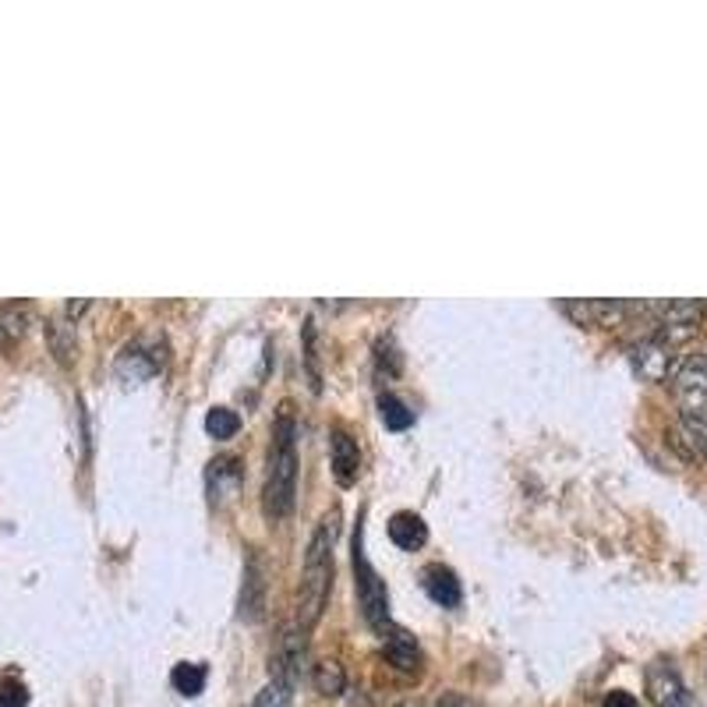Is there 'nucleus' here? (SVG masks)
Listing matches in <instances>:
<instances>
[{"label": "nucleus", "instance_id": "423d86ee", "mask_svg": "<svg viewBox=\"0 0 707 707\" xmlns=\"http://www.w3.org/2000/svg\"><path fill=\"white\" fill-rule=\"evenodd\" d=\"M647 697L654 707H686L689 704V689L683 676L668 662H654L647 668Z\"/></svg>", "mask_w": 707, "mask_h": 707}, {"label": "nucleus", "instance_id": "0eeeda50", "mask_svg": "<svg viewBox=\"0 0 707 707\" xmlns=\"http://www.w3.org/2000/svg\"><path fill=\"white\" fill-rule=\"evenodd\" d=\"M630 361H633V372L641 375L644 383H665L672 372V347H665L658 336H651L636 343Z\"/></svg>", "mask_w": 707, "mask_h": 707}, {"label": "nucleus", "instance_id": "39448f33", "mask_svg": "<svg viewBox=\"0 0 707 707\" xmlns=\"http://www.w3.org/2000/svg\"><path fill=\"white\" fill-rule=\"evenodd\" d=\"M566 315L580 325H601V330H612V325L623 322L630 312H636L641 304H630V301H563L559 304Z\"/></svg>", "mask_w": 707, "mask_h": 707}, {"label": "nucleus", "instance_id": "cd10ccee", "mask_svg": "<svg viewBox=\"0 0 707 707\" xmlns=\"http://www.w3.org/2000/svg\"><path fill=\"white\" fill-rule=\"evenodd\" d=\"M400 707H414V704H400Z\"/></svg>", "mask_w": 707, "mask_h": 707}, {"label": "nucleus", "instance_id": "1a4fd4ad", "mask_svg": "<svg viewBox=\"0 0 707 707\" xmlns=\"http://www.w3.org/2000/svg\"><path fill=\"white\" fill-rule=\"evenodd\" d=\"M421 583H425L428 598H432L436 606H442V609H457L460 601H463V591H460V580H457V574L450 570V566H442V563L425 566Z\"/></svg>", "mask_w": 707, "mask_h": 707}, {"label": "nucleus", "instance_id": "7ed1b4c3", "mask_svg": "<svg viewBox=\"0 0 707 707\" xmlns=\"http://www.w3.org/2000/svg\"><path fill=\"white\" fill-rule=\"evenodd\" d=\"M354 583H357V601H361V612H365L368 626L383 636L396 630V623L389 619V591H386V580L375 574V566L368 563V551H365V527L357 524L354 534Z\"/></svg>", "mask_w": 707, "mask_h": 707}, {"label": "nucleus", "instance_id": "f03ea898", "mask_svg": "<svg viewBox=\"0 0 707 707\" xmlns=\"http://www.w3.org/2000/svg\"><path fill=\"white\" fill-rule=\"evenodd\" d=\"M336 534H340V510H330L319 521L312 542H308V551H304V570H301V588H298V626L301 630H312L322 619L325 601H330Z\"/></svg>", "mask_w": 707, "mask_h": 707}, {"label": "nucleus", "instance_id": "9b49d317", "mask_svg": "<svg viewBox=\"0 0 707 707\" xmlns=\"http://www.w3.org/2000/svg\"><path fill=\"white\" fill-rule=\"evenodd\" d=\"M29 319H32V308L25 301H4L0 304V347H14L25 330H29Z\"/></svg>", "mask_w": 707, "mask_h": 707}, {"label": "nucleus", "instance_id": "f3484780", "mask_svg": "<svg viewBox=\"0 0 707 707\" xmlns=\"http://www.w3.org/2000/svg\"><path fill=\"white\" fill-rule=\"evenodd\" d=\"M205 676H210V672H205L202 662H181V665H174V672H170V683H174L178 694L199 697L205 689Z\"/></svg>", "mask_w": 707, "mask_h": 707}, {"label": "nucleus", "instance_id": "6e6552de", "mask_svg": "<svg viewBox=\"0 0 707 707\" xmlns=\"http://www.w3.org/2000/svg\"><path fill=\"white\" fill-rule=\"evenodd\" d=\"M330 457H333V474L340 485H354V478L361 471V450L347 428H333L330 432Z\"/></svg>", "mask_w": 707, "mask_h": 707}, {"label": "nucleus", "instance_id": "ddd939ff", "mask_svg": "<svg viewBox=\"0 0 707 707\" xmlns=\"http://www.w3.org/2000/svg\"><path fill=\"white\" fill-rule=\"evenodd\" d=\"M383 644H386V654H389V662H393L396 668H404V672L418 668V662H421L418 641H414V636H410L404 626H396Z\"/></svg>", "mask_w": 707, "mask_h": 707}, {"label": "nucleus", "instance_id": "f8f14e48", "mask_svg": "<svg viewBox=\"0 0 707 707\" xmlns=\"http://www.w3.org/2000/svg\"><path fill=\"white\" fill-rule=\"evenodd\" d=\"M160 365H163V354H146L142 351V343H131V347L120 354V361H117V372L125 375V378H131V383H142V378H149V375H157L160 372Z\"/></svg>", "mask_w": 707, "mask_h": 707}, {"label": "nucleus", "instance_id": "6ab92c4d", "mask_svg": "<svg viewBox=\"0 0 707 707\" xmlns=\"http://www.w3.org/2000/svg\"><path fill=\"white\" fill-rule=\"evenodd\" d=\"M237 428H240V418L231 407H213L210 414H205V432H210L213 439H234Z\"/></svg>", "mask_w": 707, "mask_h": 707}, {"label": "nucleus", "instance_id": "f257e3e1", "mask_svg": "<svg viewBox=\"0 0 707 707\" xmlns=\"http://www.w3.org/2000/svg\"><path fill=\"white\" fill-rule=\"evenodd\" d=\"M294 495H298V425L290 404H283L272 421L269 457H266L263 506L269 521H283V516L294 510Z\"/></svg>", "mask_w": 707, "mask_h": 707}, {"label": "nucleus", "instance_id": "dca6fc26", "mask_svg": "<svg viewBox=\"0 0 707 707\" xmlns=\"http://www.w3.org/2000/svg\"><path fill=\"white\" fill-rule=\"evenodd\" d=\"M378 418L389 428V432H407L414 425V410L400 400L396 393H383L378 396Z\"/></svg>", "mask_w": 707, "mask_h": 707}, {"label": "nucleus", "instance_id": "bb28decb", "mask_svg": "<svg viewBox=\"0 0 707 707\" xmlns=\"http://www.w3.org/2000/svg\"><path fill=\"white\" fill-rule=\"evenodd\" d=\"M85 308H89V301H72V304H67V308H64V315H67V322H72L75 315H82V312H85Z\"/></svg>", "mask_w": 707, "mask_h": 707}, {"label": "nucleus", "instance_id": "a211bd4d", "mask_svg": "<svg viewBox=\"0 0 707 707\" xmlns=\"http://www.w3.org/2000/svg\"><path fill=\"white\" fill-rule=\"evenodd\" d=\"M312 683H315V689H319L322 697H340L343 686H347V672H343L340 662L325 658V662H319L312 668Z\"/></svg>", "mask_w": 707, "mask_h": 707}, {"label": "nucleus", "instance_id": "b1692460", "mask_svg": "<svg viewBox=\"0 0 707 707\" xmlns=\"http://www.w3.org/2000/svg\"><path fill=\"white\" fill-rule=\"evenodd\" d=\"M304 340H308V368H312V389H322V375H319V354H315V325H312V322H308Z\"/></svg>", "mask_w": 707, "mask_h": 707}, {"label": "nucleus", "instance_id": "393cba45", "mask_svg": "<svg viewBox=\"0 0 707 707\" xmlns=\"http://www.w3.org/2000/svg\"><path fill=\"white\" fill-rule=\"evenodd\" d=\"M601 707H641V704H636V697L626 694V689H612V694H606V704Z\"/></svg>", "mask_w": 707, "mask_h": 707}, {"label": "nucleus", "instance_id": "4468645a", "mask_svg": "<svg viewBox=\"0 0 707 707\" xmlns=\"http://www.w3.org/2000/svg\"><path fill=\"white\" fill-rule=\"evenodd\" d=\"M240 481V468H237V457H219L210 463V495L213 503H223L227 499V489H234Z\"/></svg>", "mask_w": 707, "mask_h": 707}, {"label": "nucleus", "instance_id": "412c9836", "mask_svg": "<svg viewBox=\"0 0 707 707\" xmlns=\"http://www.w3.org/2000/svg\"><path fill=\"white\" fill-rule=\"evenodd\" d=\"M290 694H294V686H287L280 679H269L263 689H258L251 707H290Z\"/></svg>", "mask_w": 707, "mask_h": 707}, {"label": "nucleus", "instance_id": "4be33fe9", "mask_svg": "<svg viewBox=\"0 0 707 707\" xmlns=\"http://www.w3.org/2000/svg\"><path fill=\"white\" fill-rule=\"evenodd\" d=\"M679 428H683V439L694 446L700 457H707V418H689V414H683Z\"/></svg>", "mask_w": 707, "mask_h": 707}, {"label": "nucleus", "instance_id": "20e7f679", "mask_svg": "<svg viewBox=\"0 0 707 707\" xmlns=\"http://www.w3.org/2000/svg\"><path fill=\"white\" fill-rule=\"evenodd\" d=\"M672 393L676 404L689 418H707V357L689 354L672 375Z\"/></svg>", "mask_w": 707, "mask_h": 707}, {"label": "nucleus", "instance_id": "a878e982", "mask_svg": "<svg viewBox=\"0 0 707 707\" xmlns=\"http://www.w3.org/2000/svg\"><path fill=\"white\" fill-rule=\"evenodd\" d=\"M439 707H478L471 697H463V694H446L442 700H439Z\"/></svg>", "mask_w": 707, "mask_h": 707}, {"label": "nucleus", "instance_id": "5701e85b", "mask_svg": "<svg viewBox=\"0 0 707 707\" xmlns=\"http://www.w3.org/2000/svg\"><path fill=\"white\" fill-rule=\"evenodd\" d=\"M29 704V689L19 679H4L0 683V707H25Z\"/></svg>", "mask_w": 707, "mask_h": 707}, {"label": "nucleus", "instance_id": "aec40b11", "mask_svg": "<svg viewBox=\"0 0 707 707\" xmlns=\"http://www.w3.org/2000/svg\"><path fill=\"white\" fill-rule=\"evenodd\" d=\"M258 591H263V580H258V559H251L248 580H245V588H240V619H258V609H263Z\"/></svg>", "mask_w": 707, "mask_h": 707}, {"label": "nucleus", "instance_id": "2eb2a0df", "mask_svg": "<svg viewBox=\"0 0 707 707\" xmlns=\"http://www.w3.org/2000/svg\"><path fill=\"white\" fill-rule=\"evenodd\" d=\"M46 340H50V351L61 361V365H72L75 357V325L67 319H50L46 322Z\"/></svg>", "mask_w": 707, "mask_h": 707}, {"label": "nucleus", "instance_id": "9d476101", "mask_svg": "<svg viewBox=\"0 0 707 707\" xmlns=\"http://www.w3.org/2000/svg\"><path fill=\"white\" fill-rule=\"evenodd\" d=\"M389 538H393L396 548L414 551V548H421L428 542V524L421 521L418 513L400 510V513H393V521H389Z\"/></svg>", "mask_w": 707, "mask_h": 707}]
</instances>
